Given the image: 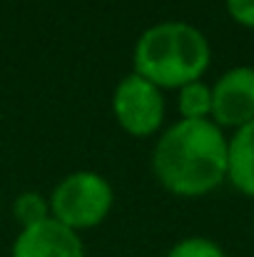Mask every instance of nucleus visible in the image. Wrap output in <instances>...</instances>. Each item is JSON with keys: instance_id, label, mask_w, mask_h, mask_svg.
I'll return each mask as SVG.
<instances>
[{"instance_id": "nucleus-3", "label": "nucleus", "mask_w": 254, "mask_h": 257, "mask_svg": "<svg viewBox=\"0 0 254 257\" xmlns=\"http://www.w3.org/2000/svg\"><path fill=\"white\" fill-rule=\"evenodd\" d=\"M112 187L97 172H73L50 195V217L70 230L100 225L112 207Z\"/></svg>"}, {"instance_id": "nucleus-6", "label": "nucleus", "mask_w": 254, "mask_h": 257, "mask_svg": "<svg viewBox=\"0 0 254 257\" xmlns=\"http://www.w3.org/2000/svg\"><path fill=\"white\" fill-rule=\"evenodd\" d=\"M10 257H85V250L75 230L48 217L20 230Z\"/></svg>"}, {"instance_id": "nucleus-1", "label": "nucleus", "mask_w": 254, "mask_h": 257, "mask_svg": "<svg viewBox=\"0 0 254 257\" xmlns=\"http://www.w3.org/2000/svg\"><path fill=\"white\" fill-rule=\"evenodd\" d=\"M229 140L212 120H179L155 145L152 170L162 187L182 197L212 192L227 177Z\"/></svg>"}, {"instance_id": "nucleus-8", "label": "nucleus", "mask_w": 254, "mask_h": 257, "mask_svg": "<svg viewBox=\"0 0 254 257\" xmlns=\"http://www.w3.org/2000/svg\"><path fill=\"white\" fill-rule=\"evenodd\" d=\"M179 112L182 120H209L212 115V87L202 80L179 87Z\"/></svg>"}, {"instance_id": "nucleus-5", "label": "nucleus", "mask_w": 254, "mask_h": 257, "mask_svg": "<svg viewBox=\"0 0 254 257\" xmlns=\"http://www.w3.org/2000/svg\"><path fill=\"white\" fill-rule=\"evenodd\" d=\"M212 122L219 127H242L254 120V68H229L212 85Z\"/></svg>"}, {"instance_id": "nucleus-4", "label": "nucleus", "mask_w": 254, "mask_h": 257, "mask_svg": "<svg viewBox=\"0 0 254 257\" xmlns=\"http://www.w3.org/2000/svg\"><path fill=\"white\" fill-rule=\"evenodd\" d=\"M112 112L120 127L130 135L147 138L160 130L165 117V100L160 87L150 80L140 78L137 73L120 80L112 95Z\"/></svg>"}, {"instance_id": "nucleus-2", "label": "nucleus", "mask_w": 254, "mask_h": 257, "mask_svg": "<svg viewBox=\"0 0 254 257\" xmlns=\"http://www.w3.org/2000/svg\"><path fill=\"white\" fill-rule=\"evenodd\" d=\"M212 50L194 25L160 23L147 28L132 53L135 73L157 87H184L197 83L209 68Z\"/></svg>"}, {"instance_id": "nucleus-10", "label": "nucleus", "mask_w": 254, "mask_h": 257, "mask_svg": "<svg viewBox=\"0 0 254 257\" xmlns=\"http://www.w3.org/2000/svg\"><path fill=\"white\" fill-rule=\"evenodd\" d=\"M167 257H227V255L209 237H187V240H179L167 252Z\"/></svg>"}, {"instance_id": "nucleus-9", "label": "nucleus", "mask_w": 254, "mask_h": 257, "mask_svg": "<svg viewBox=\"0 0 254 257\" xmlns=\"http://www.w3.org/2000/svg\"><path fill=\"white\" fill-rule=\"evenodd\" d=\"M13 215L23 227L38 225L43 220L50 217V200H45L38 192H23L15 202H13Z\"/></svg>"}, {"instance_id": "nucleus-11", "label": "nucleus", "mask_w": 254, "mask_h": 257, "mask_svg": "<svg viewBox=\"0 0 254 257\" xmlns=\"http://www.w3.org/2000/svg\"><path fill=\"white\" fill-rule=\"evenodd\" d=\"M224 5L234 23L254 28V0H224Z\"/></svg>"}, {"instance_id": "nucleus-7", "label": "nucleus", "mask_w": 254, "mask_h": 257, "mask_svg": "<svg viewBox=\"0 0 254 257\" xmlns=\"http://www.w3.org/2000/svg\"><path fill=\"white\" fill-rule=\"evenodd\" d=\"M227 177L239 192L254 197V120L237 127L229 140Z\"/></svg>"}]
</instances>
